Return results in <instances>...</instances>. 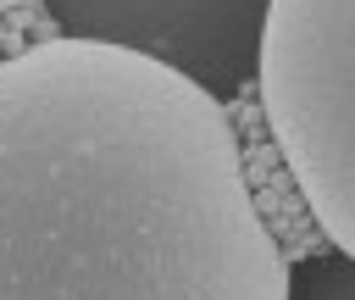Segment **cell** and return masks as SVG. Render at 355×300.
<instances>
[{
	"instance_id": "1",
	"label": "cell",
	"mask_w": 355,
	"mask_h": 300,
	"mask_svg": "<svg viewBox=\"0 0 355 300\" xmlns=\"http://www.w3.org/2000/svg\"><path fill=\"white\" fill-rule=\"evenodd\" d=\"M0 300H288L227 106L111 44L0 56Z\"/></svg>"
},
{
	"instance_id": "2",
	"label": "cell",
	"mask_w": 355,
	"mask_h": 300,
	"mask_svg": "<svg viewBox=\"0 0 355 300\" xmlns=\"http://www.w3.org/2000/svg\"><path fill=\"white\" fill-rule=\"evenodd\" d=\"M255 94L322 239L355 261V0H272Z\"/></svg>"
},
{
	"instance_id": "3",
	"label": "cell",
	"mask_w": 355,
	"mask_h": 300,
	"mask_svg": "<svg viewBox=\"0 0 355 300\" xmlns=\"http://www.w3.org/2000/svg\"><path fill=\"white\" fill-rule=\"evenodd\" d=\"M272 0H44L55 39L133 50L211 100L255 89V56Z\"/></svg>"
},
{
	"instance_id": "4",
	"label": "cell",
	"mask_w": 355,
	"mask_h": 300,
	"mask_svg": "<svg viewBox=\"0 0 355 300\" xmlns=\"http://www.w3.org/2000/svg\"><path fill=\"white\" fill-rule=\"evenodd\" d=\"M288 300H355V261L338 250H322L288 267Z\"/></svg>"
},
{
	"instance_id": "5",
	"label": "cell",
	"mask_w": 355,
	"mask_h": 300,
	"mask_svg": "<svg viewBox=\"0 0 355 300\" xmlns=\"http://www.w3.org/2000/svg\"><path fill=\"white\" fill-rule=\"evenodd\" d=\"M22 6H33V0H0V17H11V11H22Z\"/></svg>"
}]
</instances>
